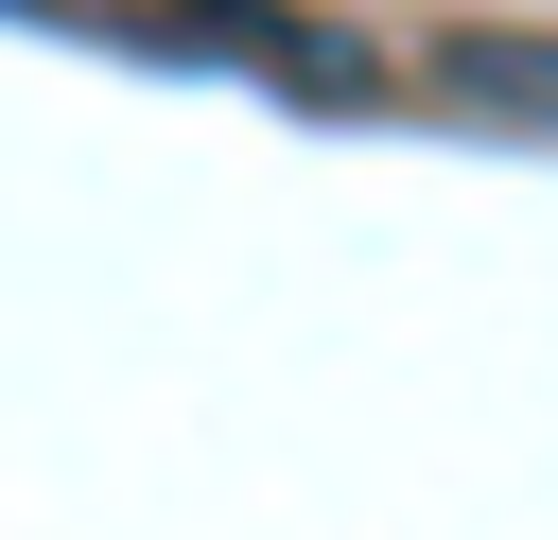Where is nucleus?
<instances>
[{"label":"nucleus","mask_w":558,"mask_h":540,"mask_svg":"<svg viewBox=\"0 0 558 540\" xmlns=\"http://www.w3.org/2000/svg\"><path fill=\"white\" fill-rule=\"evenodd\" d=\"M436 87L506 105V122H558V35H436Z\"/></svg>","instance_id":"f257e3e1"},{"label":"nucleus","mask_w":558,"mask_h":540,"mask_svg":"<svg viewBox=\"0 0 558 540\" xmlns=\"http://www.w3.org/2000/svg\"><path fill=\"white\" fill-rule=\"evenodd\" d=\"M174 35H209V52L279 70V87H331V35H314V17H279V0H174Z\"/></svg>","instance_id":"f03ea898"}]
</instances>
